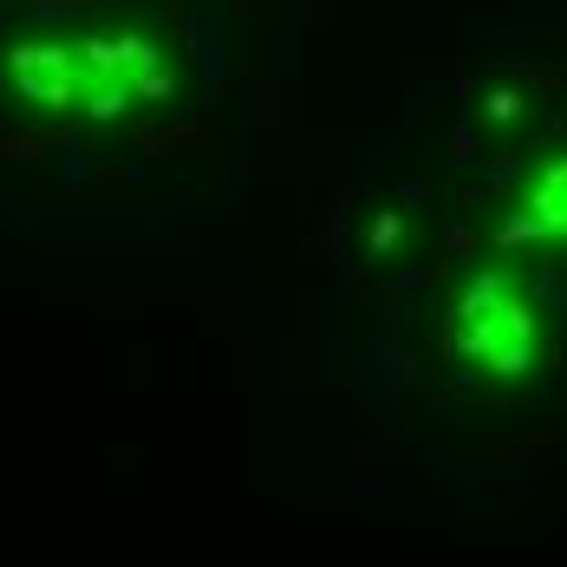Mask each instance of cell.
Segmentation results:
<instances>
[{
  "label": "cell",
  "mask_w": 567,
  "mask_h": 567,
  "mask_svg": "<svg viewBox=\"0 0 567 567\" xmlns=\"http://www.w3.org/2000/svg\"><path fill=\"white\" fill-rule=\"evenodd\" d=\"M444 352L483 365V372H503V379H528L542 365V313H535L522 275L489 268L463 287V300L451 307V327H444Z\"/></svg>",
  "instance_id": "1"
},
{
  "label": "cell",
  "mask_w": 567,
  "mask_h": 567,
  "mask_svg": "<svg viewBox=\"0 0 567 567\" xmlns=\"http://www.w3.org/2000/svg\"><path fill=\"white\" fill-rule=\"evenodd\" d=\"M503 248L522 241H567V151H542L528 176H522V196H515V216L496 235Z\"/></svg>",
  "instance_id": "2"
},
{
  "label": "cell",
  "mask_w": 567,
  "mask_h": 567,
  "mask_svg": "<svg viewBox=\"0 0 567 567\" xmlns=\"http://www.w3.org/2000/svg\"><path fill=\"white\" fill-rule=\"evenodd\" d=\"M398 235H404V223H398L392 209H385V216L372 223V255H392V248H398Z\"/></svg>",
  "instance_id": "4"
},
{
  "label": "cell",
  "mask_w": 567,
  "mask_h": 567,
  "mask_svg": "<svg viewBox=\"0 0 567 567\" xmlns=\"http://www.w3.org/2000/svg\"><path fill=\"white\" fill-rule=\"evenodd\" d=\"M483 117L509 124V117H522V99H515V92H483Z\"/></svg>",
  "instance_id": "3"
}]
</instances>
